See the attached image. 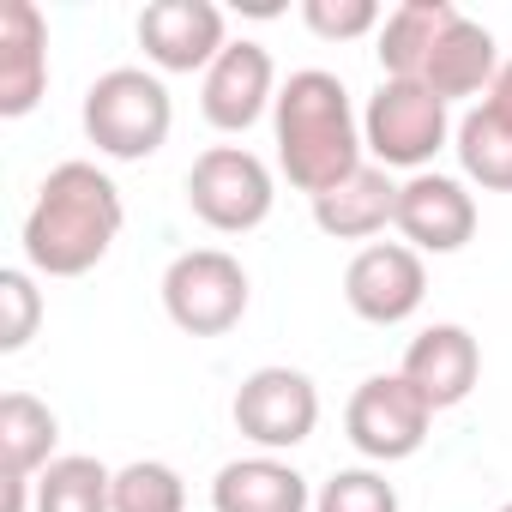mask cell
Here are the masks:
<instances>
[{
	"instance_id": "obj_13",
	"label": "cell",
	"mask_w": 512,
	"mask_h": 512,
	"mask_svg": "<svg viewBox=\"0 0 512 512\" xmlns=\"http://www.w3.org/2000/svg\"><path fill=\"white\" fill-rule=\"evenodd\" d=\"M398 374H404V380L434 404V416H440V410H452V404H464V398L476 392V380H482V344L470 338V326L440 320V326H428V332L410 338Z\"/></svg>"
},
{
	"instance_id": "obj_19",
	"label": "cell",
	"mask_w": 512,
	"mask_h": 512,
	"mask_svg": "<svg viewBox=\"0 0 512 512\" xmlns=\"http://www.w3.org/2000/svg\"><path fill=\"white\" fill-rule=\"evenodd\" d=\"M452 0H404V7L386 13L380 37H374V55H380V79H416L422 61L434 55L440 31L452 25Z\"/></svg>"
},
{
	"instance_id": "obj_7",
	"label": "cell",
	"mask_w": 512,
	"mask_h": 512,
	"mask_svg": "<svg viewBox=\"0 0 512 512\" xmlns=\"http://www.w3.org/2000/svg\"><path fill=\"white\" fill-rule=\"evenodd\" d=\"M428 428H434V404L404 374H368L350 392V404H344V434L374 464L416 458L422 440H428Z\"/></svg>"
},
{
	"instance_id": "obj_25",
	"label": "cell",
	"mask_w": 512,
	"mask_h": 512,
	"mask_svg": "<svg viewBox=\"0 0 512 512\" xmlns=\"http://www.w3.org/2000/svg\"><path fill=\"white\" fill-rule=\"evenodd\" d=\"M302 25L320 43H356V37H380L386 13L374 0H302Z\"/></svg>"
},
{
	"instance_id": "obj_1",
	"label": "cell",
	"mask_w": 512,
	"mask_h": 512,
	"mask_svg": "<svg viewBox=\"0 0 512 512\" xmlns=\"http://www.w3.org/2000/svg\"><path fill=\"white\" fill-rule=\"evenodd\" d=\"M127 223L121 187L97 169V163H55L25 211V266L37 278H85L91 266H103V253L115 247Z\"/></svg>"
},
{
	"instance_id": "obj_9",
	"label": "cell",
	"mask_w": 512,
	"mask_h": 512,
	"mask_svg": "<svg viewBox=\"0 0 512 512\" xmlns=\"http://www.w3.org/2000/svg\"><path fill=\"white\" fill-rule=\"evenodd\" d=\"M428 296V266L404 241H368L350 272H344V302L368 326H404Z\"/></svg>"
},
{
	"instance_id": "obj_20",
	"label": "cell",
	"mask_w": 512,
	"mask_h": 512,
	"mask_svg": "<svg viewBox=\"0 0 512 512\" xmlns=\"http://www.w3.org/2000/svg\"><path fill=\"white\" fill-rule=\"evenodd\" d=\"M452 151H458V169L488 187V193H512V121L494 115L488 103L464 109V121L452 127Z\"/></svg>"
},
{
	"instance_id": "obj_24",
	"label": "cell",
	"mask_w": 512,
	"mask_h": 512,
	"mask_svg": "<svg viewBox=\"0 0 512 512\" xmlns=\"http://www.w3.org/2000/svg\"><path fill=\"white\" fill-rule=\"evenodd\" d=\"M314 512H398V488L368 464L332 470L320 482V494H314Z\"/></svg>"
},
{
	"instance_id": "obj_26",
	"label": "cell",
	"mask_w": 512,
	"mask_h": 512,
	"mask_svg": "<svg viewBox=\"0 0 512 512\" xmlns=\"http://www.w3.org/2000/svg\"><path fill=\"white\" fill-rule=\"evenodd\" d=\"M494 115H506L512 121V61H500V73H494V85H488V97H482Z\"/></svg>"
},
{
	"instance_id": "obj_8",
	"label": "cell",
	"mask_w": 512,
	"mask_h": 512,
	"mask_svg": "<svg viewBox=\"0 0 512 512\" xmlns=\"http://www.w3.org/2000/svg\"><path fill=\"white\" fill-rule=\"evenodd\" d=\"M235 428L241 440H253L260 452H296L314 428H320V386L302 368H253L235 386Z\"/></svg>"
},
{
	"instance_id": "obj_15",
	"label": "cell",
	"mask_w": 512,
	"mask_h": 512,
	"mask_svg": "<svg viewBox=\"0 0 512 512\" xmlns=\"http://www.w3.org/2000/svg\"><path fill=\"white\" fill-rule=\"evenodd\" d=\"M494 73H500L494 31L476 25V19H464V13H452V25L440 31L434 55L422 61V73H416L410 85H428L440 103H458V97H488Z\"/></svg>"
},
{
	"instance_id": "obj_4",
	"label": "cell",
	"mask_w": 512,
	"mask_h": 512,
	"mask_svg": "<svg viewBox=\"0 0 512 512\" xmlns=\"http://www.w3.org/2000/svg\"><path fill=\"white\" fill-rule=\"evenodd\" d=\"M446 139H452V115H446V103L428 85H410V79H380L374 85V97L362 109L368 163L422 175Z\"/></svg>"
},
{
	"instance_id": "obj_10",
	"label": "cell",
	"mask_w": 512,
	"mask_h": 512,
	"mask_svg": "<svg viewBox=\"0 0 512 512\" xmlns=\"http://www.w3.org/2000/svg\"><path fill=\"white\" fill-rule=\"evenodd\" d=\"M139 49L157 73H211L229 49V25L211 0H151L139 13Z\"/></svg>"
},
{
	"instance_id": "obj_6",
	"label": "cell",
	"mask_w": 512,
	"mask_h": 512,
	"mask_svg": "<svg viewBox=\"0 0 512 512\" xmlns=\"http://www.w3.org/2000/svg\"><path fill=\"white\" fill-rule=\"evenodd\" d=\"M247 272L235 253L223 247H187L163 272V314L187 332V338H223L241 326L247 314Z\"/></svg>"
},
{
	"instance_id": "obj_3",
	"label": "cell",
	"mask_w": 512,
	"mask_h": 512,
	"mask_svg": "<svg viewBox=\"0 0 512 512\" xmlns=\"http://www.w3.org/2000/svg\"><path fill=\"white\" fill-rule=\"evenodd\" d=\"M85 139L115 157V163H145L163 151L169 127H175V103H169V85L145 67H109L97 73V85L85 91Z\"/></svg>"
},
{
	"instance_id": "obj_14",
	"label": "cell",
	"mask_w": 512,
	"mask_h": 512,
	"mask_svg": "<svg viewBox=\"0 0 512 512\" xmlns=\"http://www.w3.org/2000/svg\"><path fill=\"white\" fill-rule=\"evenodd\" d=\"M49 91V19L31 0L0 7V115L19 121Z\"/></svg>"
},
{
	"instance_id": "obj_5",
	"label": "cell",
	"mask_w": 512,
	"mask_h": 512,
	"mask_svg": "<svg viewBox=\"0 0 512 512\" xmlns=\"http://www.w3.org/2000/svg\"><path fill=\"white\" fill-rule=\"evenodd\" d=\"M187 205H193V217L205 229L247 235V229H260L272 217L278 181H272V169L253 157L247 145H211L187 169Z\"/></svg>"
},
{
	"instance_id": "obj_23",
	"label": "cell",
	"mask_w": 512,
	"mask_h": 512,
	"mask_svg": "<svg viewBox=\"0 0 512 512\" xmlns=\"http://www.w3.org/2000/svg\"><path fill=\"white\" fill-rule=\"evenodd\" d=\"M43 326V290L31 266H7L0 272V356H19Z\"/></svg>"
},
{
	"instance_id": "obj_16",
	"label": "cell",
	"mask_w": 512,
	"mask_h": 512,
	"mask_svg": "<svg viewBox=\"0 0 512 512\" xmlns=\"http://www.w3.org/2000/svg\"><path fill=\"white\" fill-rule=\"evenodd\" d=\"M211 512H314V488L296 464L253 452V458H235L217 470Z\"/></svg>"
},
{
	"instance_id": "obj_12",
	"label": "cell",
	"mask_w": 512,
	"mask_h": 512,
	"mask_svg": "<svg viewBox=\"0 0 512 512\" xmlns=\"http://www.w3.org/2000/svg\"><path fill=\"white\" fill-rule=\"evenodd\" d=\"M272 103H278V67H272L266 43H247V37L229 43L199 85V109L217 133H247Z\"/></svg>"
},
{
	"instance_id": "obj_17",
	"label": "cell",
	"mask_w": 512,
	"mask_h": 512,
	"mask_svg": "<svg viewBox=\"0 0 512 512\" xmlns=\"http://www.w3.org/2000/svg\"><path fill=\"white\" fill-rule=\"evenodd\" d=\"M398 187L404 181H392V169L362 163L356 175H344L338 187H326L314 199L320 235H332V241H368V235H380L386 223H398Z\"/></svg>"
},
{
	"instance_id": "obj_11",
	"label": "cell",
	"mask_w": 512,
	"mask_h": 512,
	"mask_svg": "<svg viewBox=\"0 0 512 512\" xmlns=\"http://www.w3.org/2000/svg\"><path fill=\"white\" fill-rule=\"evenodd\" d=\"M392 229L416 253H458L476 235V193L458 175L422 169V175H410L398 187V223Z\"/></svg>"
},
{
	"instance_id": "obj_27",
	"label": "cell",
	"mask_w": 512,
	"mask_h": 512,
	"mask_svg": "<svg viewBox=\"0 0 512 512\" xmlns=\"http://www.w3.org/2000/svg\"><path fill=\"white\" fill-rule=\"evenodd\" d=\"M500 512H512V500H506V506H500Z\"/></svg>"
},
{
	"instance_id": "obj_2",
	"label": "cell",
	"mask_w": 512,
	"mask_h": 512,
	"mask_svg": "<svg viewBox=\"0 0 512 512\" xmlns=\"http://www.w3.org/2000/svg\"><path fill=\"white\" fill-rule=\"evenodd\" d=\"M272 139H278V169L308 199H320L326 187H338L344 175H356L368 163L362 115H356L344 79L338 73H320V67H302V73H290L278 85Z\"/></svg>"
},
{
	"instance_id": "obj_22",
	"label": "cell",
	"mask_w": 512,
	"mask_h": 512,
	"mask_svg": "<svg viewBox=\"0 0 512 512\" xmlns=\"http://www.w3.org/2000/svg\"><path fill=\"white\" fill-rule=\"evenodd\" d=\"M115 512H187V482L163 458H133L115 470Z\"/></svg>"
},
{
	"instance_id": "obj_21",
	"label": "cell",
	"mask_w": 512,
	"mask_h": 512,
	"mask_svg": "<svg viewBox=\"0 0 512 512\" xmlns=\"http://www.w3.org/2000/svg\"><path fill=\"white\" fill-rule=\"evenodd\" d=\"M37 512H115V470L67 452L37 476Z\"/></svg>"
},
{
	"instance_id": "obj_18",
	"label": "cell",
	"mask_w": 512,
	"mask_h": 512,
	"mask_svg": "<svg viewBox=\"0 0 512 512\" xmlns=\"http://www.w3.org/2000/svg\"><path fill=\"white\" fill-rule=\"evenodd\" d=\"M55 446H61V422L43 398L31 392L0 398V470H7V482H37L55 464Z\"/></svg>"
}]
</instances>
